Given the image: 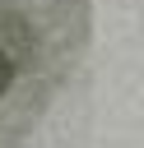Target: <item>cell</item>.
Wrapping results in <instances>:
<instances>
[{"mask_svg": "<svg viewBox=\"0 0 144 148\" xmlns=\"http://www.w3.org/2000/svg\"><path fill=\"white\" fill-rule=\"evenodd\" d=\"M9 79H14V65H9V56L0 51V97H5V88H9Z\"/></svg>", "mask_w": 144, "mask_h": 148, "instance_id": "1", "label": "cell"}]
</instances>
